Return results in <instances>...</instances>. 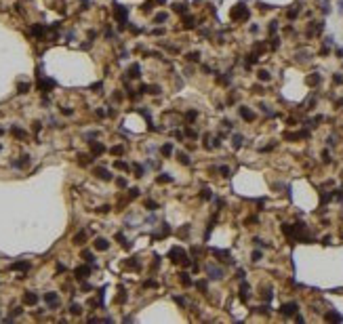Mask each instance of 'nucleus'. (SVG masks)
I'll return each mask as SVG.
<instances>
[{
	"label": "nucleus",
	"mask_w": 343,
	"mask_h": 324,
	"mask_svg": "<svg viewBox=\"0 0 343 324\" xmlns=\"http://www.w3.org/2000/svg\"><path fill=\"white\" fill-rule=\"evenodd\" d=\"M169 257H171L175 263H183V265H192V261H190V257L185 255V250L183 248H171V253H169Z\"/></svg>",
	"instance_id": "obj_1"
},
{
	"label": "nucleus",
	"mask_w": 343,
	"mask_h": 324,
	"mask_svg": "<svg viewBox=\"0 0 343 324\" xmlns=\"http://www.w3.org/2000/svg\"><path fill=\"white\" fill-rule=\"evenodd\" d=\"M246 17H249V11H246L244 4H238V6L232 11V19H236V21H238V19H246Z\"/></svg>",
	"instance_id": "obj_2"
},
{
	"label": "nucleus",
	"mask_w": 343,
	"mask_h": 324,
	"mask_svg": "<svg viewBox=\"0 0 343 324\" xmlns=\"http://www.w3.org/2000/svg\"><path fill=\"white\" fill-rule=\"evenodd\" d=\"M44 301L48 303V307H51V309L59 307V297H57V293H44Z\"/></svg>",
	"instance_id": "obj_3"
},
{
	"label": "nucleus",
	"mask_w": 343,
	"mask_h": 324,
	"mask_svg": "<svg viewBox=\"0 0 343 324\" xmlns=\"http://www.w3.org/2000/svg\"><path fill=\"white\" fill-rule=\"evenodd\" d=\"M206 272H209V278H213V280H221L223 278V270L217 267V265H206Z\"/></svg>",
	"instance_id": "obj_4"
},
{
	"label": "nucleus",
	"mask_w": 343,
	"mask_h": 324,
	"mask_svg": "<svg viewBox=\"0 0 343 324\" xmlns=\"http://www.w3.org/2000/svg\"><path fill=\"white\" fill-rule=\"evenodd\" d=\"M114 17L118 19L120 25H124V23H127V8H124V6H116V8H114Z\"/></svg>",
	"instance_id": "obj_5"
},
{
	"label": "nucleus",
	"mask_w": 343,
	"mask_h": 324,
	"mask_svg": "<svg viewBox=\"0 0 343 324\" xmlns=\"http://www.w3.org/2000/svg\"><path fill=\"white\" fill-rule=\"evenodd\" d=\"M93 173H95L99 179H103V181H112V173H110L107 169H103V166H97Z\"/></svg>",
	"instance_id": "obj_6"
},
{
	"label": "nucleus",
	"mask_w": 343,
	"mask_h": 324,
	"mask_svg": "<svg viewBox=\"0 0 343 324\" xmlns=\"http://www.w3.org/2000/svg\"><path fill=\"white\" fill-rule=\"evenodd\" d=\"M297 309H299V305H297V303H286V305H282V307H280V312H282L284 316H293Z\"/></svg>",
	"instance_id": "obj_7"
},
{
	"label": "nucleus",
	"mask_w": 343,
	"mask_h": 324,
	"mask_svg": "<svg viewBox=\"0 0 343 324\" xmlns=\"http://www.w3.org/2000/svg\"><path fill=\"white\" fill-rule=\"evenodd\" d=\"M23 303H25V305H36V303H38V295L32 293V290L25 293V295H23Z\"/></svg>",
	"instance_id": "obj_8"
},
{
	"label": "nucleus",
	"mask_w": 343,
	"mask_h": 324,
	"mask_svg": "<svg viewBox=\"0 0 343 324\" xmlns=\"http://www.w3.org/2000/svg\"><path fill=\"white\" fill-rule=\"evenodd\" d=\"M91 152H93L95 156H101V154L105 152V147H103V143H99V141H91Z\"/></svg>",
	"instance_id": "obj_9"
},
{
	"label": "nucleus",
	"mask_w": 343,
	"mask_h": 324,
	"mask_svg": "<svg viewBox=\"0 0 343 324\" xmlns=\"http://www.w3.org/2000/svg\"><path fill=\"white\" fill-rule=\"evenodd\" d=\"M74 274H76V278H80V280H82V278H86L88 274H91V265H80V267H76V272H74Z\"/></svg>",
	"instance_id": "obj_10"
},
{
	"label": "nucleus",
	"mask_w": 343,
	"mask_h": 324,
	"mask_svg": "<svg viewBox=\"0 0 343 324\" xmlns=\"http://www.w3.org/2000/svg\"><path fill=\"white\" fill-rule=\"evenodd\" d=\"M11 270H15V272H28L30 270V263L28 261H17V263L11 265Z\"/></svg>",
	"instance_id": "obj_11"
},
{
	"label": "nucleus",
	"mask_w": 343,
	"mask_h": 324,
	"mask_svg": "<svg viewBox=\"0 0 343 324\" xmlns=\"http://www.w3.org/2000/svg\"><path fill=\"white\" fill-rule=\"evenodd\" d=\"M53 87H55V82H53V80H38V89H40L42 93H48Z\"/></svg>",
	"instance_id": "obj_12"
},
{
	"label": "nucleus",
	"mask_w": 343,
	"mask_h": 324,
	"mask_svg": "<svg viewBox=\"0 0 343 324\" xmlns=\"http://www.w3.org/2000/svg\"><path fill=\"white\" fill-rule=\"evenodd\" d=\"M95 248H97V250H107V248H110V242H107L105 238H97V240H95Z\"/></svg>",
	"instance_id": "obj_13"
},
{
	"label": "nucleus",
	"mask_w": 343,
	"mask_h": 324,
	"mask_svg": "<svg viewBox=\"0 0 343 324\" xmlns=\"http://www.w3.org/2000/svg\"><path fill=\"white\" fill-rule=\"evenodd\" d=\"M240 116H242L244 120H249V122H253V120H255V114H253L249 107H240Z\"/></svg>",
	"instance_id": "obj_14"
},
{
	"label": "nucleus",
	"mask_w": 343,
	"mask_h": 324,
	"mask_svg": "<svg viewBox=\"0 0 343 324\" xmlns=\"http://www.w3.org/2000/svg\"><path fill=\"white\" fill-rule=\"evenodd\" d=\"M11 135H13V137H17V139H25V137H28V133H25V131H21V129H17V126H11Z\"/></svg>",
	"instance_id": "obj_15"
},
{
	"label": "nucleus",
	"mask_w": 343,
	"mask_h": 324,
	"mask_svg": "<svg viewBox=\"0 0 343 324\" xmlns=\"http://www.w3.org/2000/svg\"><path fill=\"white\" fill-rule=\"evenodd\" d=\"M86 242V231H78L74 236V244H84Z\"/></svg>",
	"instance_id": "obj_16"
},
{
	"label": "nucleus",
	"mask_w": 343,
	"mask_h": 324,
	"mask_svg": "<svg viewBox=\"0 0 343 324\" xmlns=\"http://www.w3.org/2000/svg\"><path fill=\"white\" fill-rule=\"evenodd\" d=\"M179 280H181V284H183V286H192V278H190V274L181 272V274H179Z\"/></svg>",
	"instance_id": "obj_17"
},
{
	"label": "nucleus",
	"mask_w": 343,
	"mask_h": 324,
	"mask_svg": "<svg viewBox=\"0 0 343 324\" xmlns=\"http://www.w3.org/2000/svg\"><path fill=\"white\" fill-rule=\"evenodd\" d=\"M173 11H175V13H181V15H185V13H187V6H185L183 2H181V4H179V2H175V4H173Z\"/></svg>",
	"instance_id": "obj_18"
},
{
	"label": "nucleus",
	"mask_w": 343,
	"mask_h": 324,
	"mask_svg": "<svg viewBox=\"0 0 343 324\" xmlns=\"http://www.w3.org/2000/svg\"><path fill=\"white\" fill-rule=\"evenodd\" d=\"M177 160H179L181 164H185V166L190 164V156H187L185 152H179V154H177Z\"/></svg>",
	"instance_id": "obj_19"
},
{
	"label": "nucleus",
	"mask_w": 343,
	"mask_h": 324,
	"mask_svg": "<svg viewBox=\"0 0 343 324\" xmlns=\"http://www.w3.org/2000/svg\"><path fill=\"white\" fill-rule=\"evenodd\" d=\"M70 314H74V316H80V314H82V305H78V303H72V305H70Z\"/></svg>",
	"instance_id": "obj_20"
},
{
	"label": "nucleus",
	"mask_w": 343,
	"mask_h": 324,
	"mask_svg": "<svg viewBox=\"0 0 343 324\" xmlns=\"http://www.w3.org/2000/svg\"><path fill=\"white\" fill-rule=\"evenodd\" d=\"M139 72H141V67H139L137 63H133V65H130V78H139V76H141Z\"/></svg>",
	"instance_id": "obj_21"
},
{
	"label": "nucleus",
	"mask_w": 343,
	"mask_h": 324,
	"mask_svg": "<svg viewBox=\"0 0 343 324\" xmlns=\"http://www.w3.org/2000/svg\"><path fill=\"white\" fill-rule=\"evenodd\" d=\"M257 76H259V80H261V82H267V80L272 78L267 70H259V74H257Z\"/></svg>",
	"instance_id": "obj_22"
},
{
	"label": "nucleus",
	"mask_w": 343,
	"mask_h": 324,
	"mask_svg": "<svg viewBox=\"0 0 343 324\" xmlns=\"http://www.w3.org/2000/svg\"><path fill=\"white\" fill-rule=\"evenodd\" d=\"M167 19H169V15H167V13H158V15L154 17V21H156V23H164Z\"/></svg>",
	"instance_id": "obj_23"
},
{
	"label": "nucleus",
	"mask_w": 343,
	"mask_h": 324,
	"mask_svg": "<svg viewBox=\"0 0 343 324\" xmlns=\"http://www.w3.org/2000/svg\"><path fill=\"white\" fill-rule=\"evenodd\" d=\"M187 61H200V53H198V51L187 53Z\"/></svg>",
	"instance_id": "obj_24"
},
{
	"label": "nucleus",
	"mask_w": 343,
	"mask_h": 324,
	"mask_svg": "<svg viewBox=\"0 0 343 324\" xmlns=\"http://www.w3.org/2000/svg\"><path fill=\"white\" fill-rule=\"evenodd\" d=\"M240 297H242V299H249V284H244V282H242V286H240Z\"/></svg>",
	"instance_id": "obj_25"
},
{
	"label": "nucleus",
	"mask_w": 343,
	"mask_h": 324,
	"mask_svg": "<svg viewBox=\"0 0 343 324\" xmlns=\"http://www.w3.org/2000/svg\"><path fill=\"white\" fill-rule=\"evenodd\" d=\"M32 34H34V36H38V38H40V36H42V34H44V28H42V25H34V28H32Z\"/></svg>",
	"instance_id": "obj_26"
},
{
	"label": "nucleus",
	"mask_w": 343,
	"mask_h": 324,
	"mask_svg": "<svg viewBox=\"0 0 343 324\" xmlns=\"http://www.w3.org/2000/svg\"><path fill=\"white\" fill-rule=\"evenodd\" d=\"M196 118H198V112H194V110H190V112L185 114V120H187V122H192V120H196Z\"/></svg>",
	"instance_id": "obj_27"
},
{
	"label": "nucleus",
	"mask_w": 343,
	"mask_h": 324,
	"mask_svg": "<svg viewBox=\"0 0 343 324\" xmlns=\"http://www.w3.org/2000/svg\"><path fill=\"white\" fill-rule=\"evenodd\" d=\"M171 181H173V177H169L167 173L164 175H158V183H171Z\"/></svg>",
	"instance_id": "obj_28"
},
{
	"label": "nucleus",
	"mask_w": 343,
	"mask_h": 324,
	"mask_svg": "<svg viewBox=\"0 0 343 324\" xmlns=\"http://www.w3.org/2000/svg\"><path fill=\"white\" fill-rule=\"evenodd\" d=\"M162 154H164V156H171L173 154V145L171 143H164V145H162Z\"/></svg>",
	"instance_id": "obj_29"
},
{
	"label": "nucleus",
	"mask_w": 343,
	"mask_h": 324,
	"mask_svg": "<svg viewBox=\"0 0 343 324\" xmlns=\"http://www.w3.org/2000/svg\"><path fill=\"white\" fill-rule=\"evenodd\" d=\"M232 143H234V147H240V145H242V135H234Z\"/></svg>",
	"instance_id": "obj_30"
},
{
	"label": "nucleus",
	"mask_w": 343,
	"mask_h": 324,
	"mask_svg": "<svg viewBox=\"0 0 343 324\" xmlns=\"http://www.w3.org/2000/svg\"><path fill=\"white\" fill-rule=\"evenodd\" d=\"M183 25H185V28H194V25H196V23H194V17H185V19H183Z\"/></svg>",
	"instance_id": "obj_31"
},
{
	"label": "nucleus",
	"mask_w": 343,
	"mask_h": 324,
	"mask_svg": "<svg viewBox=\"0 0 343 324\" xmlns=\"http://www.w3.org/2000/svg\"><path fill=\"white\" fill-rule=\"evenodd\" d=\"M122 152H124V147H122V145H114V147H112V154H114V156H120Z\"/></svg>",
	"instance_id": "obj_32"
},
{
	"label": "nucleus",
	"mask_w": 343,
	"mask_h": 324,
	"mask_svg": "<svg viewBox=\"0 0 343 324\" xmlns=\"http://www.w3.org/2000/svg\"><path fill=\"white\" fill-rule=\"evenodd\" d=\"M114 166H116V169H120V171H127V169H129V164H127V162H122V160H116V164H114Z\"/></svg>",
	"instance_id": "obj_33"
},
{
	"label": "nucleus",
	"mask_w": 343,
	"mask_h": 324,
	"mask_svg": "<svg viewBox=\"0 0 343 324\" xmlns=\"http://www.w3.org/2000/svg\"><path fill=\"white\" fill-rule=\"evenodd\" d=\"M145 208H147V211H156V208H158V204H156V202H152V200H145Z\"/></svg>",
	"instance_id": "obj_34"
},
{
	"label": "nucleus",
	"mask_w": 343,
	"mask_h": 324,
	"mask_svg": "<svg viewBox=\"0 0 343 324\" xmlns=\"http://www.w3.org/2000/svg\"><path fill=\"white\" fill-rule=\"evenodd\" d=\"M196 288L202 290V293H206V282H204V280H198V282H196Z\"/></svg>",
	"instance_id": "obj_35"
},
{
	"label": "nucleus",
	"mask_w": 343,
	"mask_h": 324,
	"mask_svg": "<svg viewBox=\"0 0 343 324\" xmlns=\"http://www.w3.org/2000/svg\"><path fill=\"white\" fill-rule=\"evenodd\" d=\"M152 6H154V2H145V4L141 6V11H143V13H152Z\"/></svg>",
	"instance_id": "obj_36"
},
{
	"label": "nucleus",
	"mask_w": 343,
	"mask_h": 324,
	"mask_svg": "<svg viewBox=\"0 0 343 324\" xmlns=\"http://www.w3.org/2000/svg\"><path fill=\"white\" fill-rule=\"evenodd\" d=\"M17 89H19V93H28V91H30V84H28V82H21Z\"/></svg>",
	"instance_id": "obj_37"
},
{
	"label": "nucleus",
	"mask_w": 343,
	"mask_h": 324,
	"mask_svg": "<svg viewBox=\"0 0 343 324\" xmlns=\"http://www.w3.org/2000/svg\"><path fill=\"white\" fill-rule=\"evenodd\" d=\"M307 82H309V84H318V82H320V76H318V74H316V76H309Z\"/></svg>",
	"instance_id": "obj_38"
},
{
	"label": "nucleus",
	"mask_w": 343,
	"mask_h": 324,
	"mask_svg": "<svg viewBox=\"0 0 343 324\" xmlns=\"http://www.w3.org/2000/svg\"><path fill=\"white\" fill-rule=\"evenodd\" d=\"M135 173H137L135 177H143V166L141 164H135Z\"/></svg>",
	"instance_id": "obj_39"
},
{
	"label": "nucleus",
	"mask_w": 343,
	"mask_h": 324,
	"mask_svg": "<svg viewBox=\"0 0 343 324\" xmlns=\"http://www.w3.org/2000/svg\"><path fill=\"white\" fill-rule=\"evenodd\" d=\"M219 173H221L223 177H229V175H232V171H229L227 166H221V169H219Z\"/></svg>",
	"instance_id": "obj_40"
},
{
	"label": "nucleus",
	"mask_w": 343,
	"mask_h": 324,
	"mask_svg": "<svg viewBox=\"0 0 343 324\" xmlns=\"http://www.w3.org/2000/svg\"><path fill=\"white\" fill-rule=\"evenodd\" d=\"M185 135H187V137H192V139H196V137H198V133H196L194 129H185Z\"/></svg>",
	"instance_id": "obj_41"
},
{
	"label": "nucleus",
	"mask_w": 343,
	"mask_h": 324,
	"mask_svg": "<svg viewBox=\"0 0 343 324\" xmlns=\"http://www.w3.org/2000/svg\"><path fill=\"white\" fill-rule=\"evenodd\" d=\"M137 196H139V189H137V187H130L129 189V198H137Z\"/></svg>",
	"instance_id": "obj_42"
},
{
	"label": "nucleus",
	"mask_w": 343,
	"mask_h": 324,
	"mask_svg": "<svg viewBox=\"0 0 343 324\" xmlns=\"http://www.w3.org/2000/svg\"><path fill=\"white\" fill-rule=\"evenodd\" d=\"M78 158H80V160H78V162H80V164H82V166H84V164H88V156H84V154H80V156H78Z\"/></svg>",
	"instance_id": "obj_43"
},
{
	"label": "nucleus",
	"mask_w": 343,
	"mask_h": 324,
	"mask_svg": "<svg viewBox=\"0 0 343 324\" xmlns=\"http://www.w3.org/2000/svg\"><path fill=\"white\" fill-rule=\"evenodd\" d=\"M82 257H84V259L88 261V263H93V255H91L88 250H84V253H82Z\"/></svg>",
	"instance_id": "obj_44"
},
{
	"label": "nucleus",
	"mask_w": 343,
	"mask_h": 324,
	"mask_svg": "<svg viewBox=\"0 0 343 324\" xmlns=\"http://www.w3.org/2000/svg\"><path fill=\"white\" fill-rule=\"evenodd\" d=\"M276 30H278V21H272V23H269V32H272V34H274V32H276Z\"/></svg>",
	"instance_id": "obj_45"
},
{
	"label": "nucleus",
	"mask_w": 343,
	"mask_h": 324,
	"mask_svg": "<svg viewBox=\"0 0 343 324\" xmlns=\"http://www.w3.org/2000/svg\"><path fill=\"white\" fill-rule=\"evenodd\" d=\"M333 80H335L337 84H341V82H343V76H339V74H335V76H333Z\"/></svg>",
	"instance_id": "obj_46"
},
{
	"label": "nucleus",
	"mask_w": 343,
	"mask_h": 324,
	"mask_svg": "<svg viewBox=\"0 0 343 324\" xmlns=\"http://www.w3.org/2000/svg\"><path fill=\"white\" fill-rule=\"evenodd\" d=\"M175 137L179 139V141H183V139H185V135H183V133H181V131H175Z\"/></svg>",
	"instance_id": "obj_47"
},
{
	"label": "nucleus",
	"mask_w": 343,
	"mask_h": 324,
	"mask_svg": "<svg viewBox=\"0 0 343 324\" xmlns=\"http://www.w3.org/2000/svg\"><path fill=\"white\" fill-rule=\"evenodd\" d=\"M259 259H261V250H255L253 253V261H259Z\"/></svg>",
	"instance_id": "obj_48"
},
{
	"label": "nucleus",
	"mask_w": 343,
	"mask_h": 324,
	"mask_svg": "<svg viewBox=\"0 0 343 324\" xmlns=\"http://www.w3.org/2000/svg\"><path fill=\"white\" fill-rule=\"evenodd\" d=\"M116 183H118V187H127V179H118Z\"/></svg>",
	"instance_id": "obj_49"
},
{
	"label": "nucleus",
	"mask_w": 343,
	"mask_h": 324,
	"mask_svg": "<svg viewBox=\"0 0 343 324\" xmlns=\"http://www.w3.org/2000/svg\"><path fill=\"white\" fill-rule=\"evenodd\" d=\"M61 112H63V114H65V116H72V110H70V107H63V110H61Z\"/></svg>",
	"instance_id": "obj_50"
},
{
	"label": "nucleus",
	"mask_w": 343,
	"mask_h": 324,
	"mask_svg": "<svg viewBox=\"0 0 343 324\" xmlns=\"http://www.w3.org/2000/svg\"><path fill=\"white\" fill-rule=\"evenodd\" d=\"M156 2H158V4H164V0H156Z\"/></svg>",
	"instance_id": "obj_51"
},
{
	"label": "nucleus",
	"mask_w": 343,
	"mask_h": 324,
	"mask_svg": "<svg viewBox=\"0 0 343 324\" xmlns=\"http://www.w3.org/2000/svg\"><path fill=\"white\" fill-rule=\"evenodd\" d=\"M2 133H4V131H2V129H0V135H2Z\"/></svg>",
	"instance_id": "obj_52"
}]
</instances>
